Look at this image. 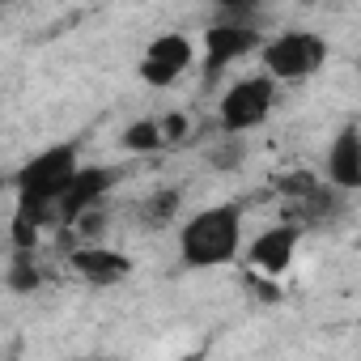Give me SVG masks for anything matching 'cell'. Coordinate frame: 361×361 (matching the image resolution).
<instances>
[{
	"mask_svg": "<svg viewBox=\"0 0 361 361\" xmlns=\"http://www.w3.org/2000/svg\"><path fill=\"white\" fill-rule=\"evenodd\" d=\"M238 234H243V209L238 204H217V209L196 213L183 226V234H178L183 264L188 268H217V264L234 259Z\"/></svg>",
	"mask_w": 361,
	"mask_h": 361,
	"instance_id": "6da1fadb",
	"label": "cell"
},
{
	"mask_svg": "<svg viewBox=\"0 0 361 361\" xmlns=\"http://www.w3.org/2000/svg\"><path fill=\"white\" fill-rule=\"evenodd\" d=\"M73 170H77V145H56L35 161H26L18 174V213L35 217L39 226L56 221V196Z\"/></svg>",
	"mask_w": 361,
	"mask_h": 361,
	"instance_id": "7a4b0ae2",
	"label": "cell"
},
{
	"mask_svg": "<svg viewBox=\"0 0 361 361\" xmlns=\"http://www.w3.org/2000/svg\"><path fill=\"white\" fill-rule=\"evenodd\" d=\"M323 56H327V43L319 35H298L293 30V35H281L264 47V68L281 81H302L323 64Z\"/></svg>",
	"mask_w": 361,
	"mask_h": 361,
	"instance_id": "3957f363",
	"label": "cell"
},
{
	"mask_svg": "<svg viewBox=\"0 0 361 361\" xmlns=\"http://www.w3.org/2000/svg\"><path fill=\"white\" fill-rule=\"evenodd\" d=\"M255 47H259L255 22H213L204 35V81H217L226 73V64L243 60Z\"/></svg>",
	"mask_w": 361,
	"mask_h": 361,
	"instance_id": "277c9868",
	"label": "cell"
},
{
	"mask_svg": "<svg viewBox=\"0 0 361 361\" xmlns=\"http://www.w3.org/2000/svg\"><path fill=\"white\" fill-rule=\"evenodd\" d=\"M272 98H276V90H272L268 77H247V81H238V85L221 98V123H226V132H247V128L264 123V115L272 111Z\"/></svg>",
	"mask_w": 361,
	"mask_h": 361,
	"instance_id": "5b68a950",
	"label": "cell"
},
{
	"mask_svg": "<svg viewBox=\"0 0 361 361\" xmlns=\"http://www.w3.org/2000/svg\"><path fill=\"white\" fill-rule=\"evenodd\" d=\"M115 178H119V170H111V166L73 170V174H68V183H64L60 196H56V221H73L77 213L102 204V196L115 188Z\"/></svg>",
	"mask_w": 361,
	"mask_h": 361,
	"instance_id": "8992f818",
	"label": "cell"
},
{
	"mask_svg": "<svg viewBox=\"0 0 361 361\" xmlns=\"http://www.w3.org/2000/svg\"><path fill=\"white\" fill-rule=\"evenodd\" d=\"M188 64H192V43L183 35H161V39L149 43V51L140 60V77L161 90V85H170V81L183 77Z\"/></svg>",
	"mask_w": 361,
	"mask_h": 361,
	"instance_id": "52a82bcc",
	"label": "cell"
},
{
	"mask_svg": "<svg viewBox=\"0 0 361 361\" xmlns=\"http://www.w3.org/2000/svg\"><path fill=\"white\" fill-rule=\"evenodd\" d=\"M327 174L340 192H353L361 188V136H357V123H344V132L336 136L331 153H327Z\"/></svg>",
	"mask_w": 361,
	"mask_h": 361,
	"instance_id": "ba28073f",
	"label": "cell"
},
{
	"mask_svg": "<svg viewBox=\"0 0 361 361\" xmlns=\"http://www.w3.org/2000/svg\"><path fill=\"white\" fill-rule=\"evenodd\" d=\"M293 247H298V226H272L251 243V264L259 272H285L293 259Z\"/></svg>",
	"mask_w": 361,
	"mask_h": 361,
	"instance_id": "9c48e42d",
	"label": "cell"
},
{
	"mask_svg": "<svg viewBox=\"0 0 361 361\" xmlns=\"http://www.w3.org/2000/svg\"><path fill=\"white\" fill-rule=\"evenodd\" d=\"M73 272L94 281V285H115L132 272V264L119 255V251H106V247H81L73 251Z\"/></svg>",
	"mask_w": 361,
	"mask_h": 361,
	"instance_id": "30bf717a",
	"label": "cell"
},
{
	"mask_svg": "<svg viewBox=\"0 0 361 361\" xmlns=\"http://www.w3.org/2000/svg\"><path fill=\"white\" fill-rule=\"evenodd\" d=\"M157 145H161V128L153 119H140L123 132V149H132V153H153Z\"/></svg>",
	"mask_w": 361,
	"mask_h": 361,
	"instance_id": "8fae6325",
	"label": "cell"
},
{
	"mask_svg": "<svg viewBox=\"0 0 361 361\" xmlns=\"http://www.w3.org/2000/svg\"><path fill=\"white\" fill-rule=\"evenodd\" d=\"M174 209H178V192H157L140 204V221L145 226H166L174 217Z\"/></svg>",
	"mask_w": 361,
	"mask_h": 361,
	"instance_id": "7c38bea8",
	"label": "cell"
},
{
	"mask_svg": "<svg viewBox=\"0 0 361 361\" xmlns=\"http://www.w3.org/2000/svg\"><path fill=\"white\" fill-rule=\"evenodd\" d=\"M9 285H13L18 293H30V289L39 285V272H35V259H30V255L18 251V259H13V268H9Z\"/></svg>",
	"mask_w": 361,
	"mask_h": 361,
	"instance_id": "4fadbf2b",
	"label": "cell"
},
{
	"mask_svg": "<svg viewBox=\"0 0 361 361\" xmlns=\"http://www.w3.org/2000/svg\"><path fill=\"white\" fill-rule=\"evenodd\" d=\"M259 0H217V22H251Z\"/></svg>",
	"mask_w": 361,
	"mask_h": 361,
	"instance_id": "5bb4252c",
	"label": "cell"
},
{
	"mask_svg": "<svg viewBox=\"0 0 361 361\" xmlns=\"http://www.w3.org/2000/svg\"><path fill=\"white\" fill-rule=\"evenodd\" d=\"M209 161H213L217 170H234V166L243 161V149H238V145L230 140V145H221V149H213V153H209Z\"/></svg>",
	"mask_w": 361,
	"mask_h": 361,
	"instance_id": "9a60e30c",
	"label": "cell"
}]
</instances>
